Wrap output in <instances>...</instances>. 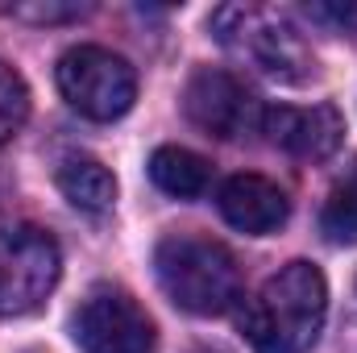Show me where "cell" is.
<instances>
[{
	"label": "cell",
	"mask_w": 357,
	"mask_h": 353,
	"mask_svg": "<svg viewBox=\"0 0 357 353\" xmlns=\"http://www.w3.org/2000/svg\"><path fill=\"white\" fill-rule=\"evenodd\" d=\"M262 129L270 142L303 163H324L337 154L345 137V121L333 104H312V108H262Z\"/></svg>",
	"instance_id": "cell-8"
},
{
	"label": "cell",
	"mask_w": 357,
	"mask_h": 353,
	"mask_svg": "<svg viewBox=\"0 0 357 353\" xmlns=\"http://www.w3.org/2000/svg\"><path fill=\"white\" fill-rule=\"evenodd\" d=\"M54 183L67 195V204L88 216H104L116 204V179L91 154H63L54 167Z\"/></svg>",
	"instance_id": "cell-10"
},
{
	"label": "cell",
	"mask_w": 357,
	"mask_h": 353,
	"mask_svg": "<svg viewBox=\"0 0 357 353\" xmlns=\"http://www.w3.org/2000/svg\"><path fill=\"white\" fill-rule=\"evenodd\" d=\"M320 229H324V237L337 241V246L357 241V167L333 187V195H328V204H324V212H320Z\"/></svg>",
	"instance_id": "cell-12"
},
{
	"label": "cell",
	"mask_w": 357,
	"mask_h": 353,
	"mask_svg": "<svg viewBox=\"0 0 357 353\" xmlns=\"http://www.w3.org/2000/svg\"><path fill=\"white\" fill-rule=\"evenodd\" d=\"M195 353H212V350H195Z\"/></svg>",
	"instance_id": "cell-15"
},
{
	"label": "cell",
	"mask_w": 357,
	"mask_h": 353,
	"mask_svg": "<svg viewBox=\"0 0 357 353\" xmlns=\"http://www.w3.org/2000/svg\"><path fill=\"white\" fill-rule=\"evenodd\" d=\"M25 117H29V88L8 63H0V142H8L25 125Z\"/></svg>",
	"instance_id": "cell-13"
},
{
	"label": "cell",
	"mask_w": 357,
	"mask_h": 353,
	"mask_svg": "<svg viewBox=\"0 0 357 353\" xmlns=\"http://www.w3.org/2000/svg\"><path fill=\"white\" fill-rule=\"evenodd\" d=\"M154 274L171 303L191 316H220L241 299V270L237 258L195 233H171L154 250Z\"/></svg>",
	"instance_id": "cell-2"
},
{
	"label": "cell",
	"mask_w": 357,
	"mask_h": 353,
	"mask_svg": "<svg viewBox=\"0 0 357 353\" xmlns=\"http://www.w3.org/2000/svg\"><path fill=\"white\" fill-rule=\"evenodd\" d=\"M79 353H154V320L121 287H91L71 316Z\"/></svg>",
	"instance_id": "cell-5"
},
{
	"label": "cell",
	"mask_w": 357,
	"mask_h": 353,
	"mask_svg": "<svg viewBox=\"0 0 357 353\" xmlns=\"http://www.w3.org/2000/svg\"><path fill=\"white\" fill-rule=\"evenodd\" d=\"M54 80H59L63 100L88 121H116L137 100L133 67L104 46H71L59 59Z\"/></svg>",
	"instance_id": "cell-4"
},
{
	"label": "cell",
	"mask_w": 357,
	"mask_h": 353,
	"mask_svg": "<svg viewBox=\"0 0 357 353\" xmlns=\"http://www.w3.org/2000/svg\"><path fill=\"white\" fill-rule=\"evenodd\" d=\"M150 179H154L167 195H175V200H195V195L208 191L212 167H208V158H199L195 150L162 146V150H154V158H150Z\"/></svg>",
	"instance_id": "cell-11"
},
{
	"label": "cell",
	"mask_w": 357,
	"mask_h": 353,
	"mask_svg": "<svg viewBox=\"0 0 357 353\" xmlns=\"http://www.w3.org/2000/svg\"><path fill=\"white\" fill-rule=\"evenodd\" d=\"M328 316V283L320 266L287 262L254 291L241 333L254 353H307Z\"/></svg>",
	"instance_id": "cell-1"
},
{
	"label": "cell",
	"mask_w": 357,
	"mask_h": 353,
	"mask_svg": "<svg viewBox=\"0 0 357 353\" xmlns=\"http://www.w3.org/2000/svg\"><path fill=\"white\" fill-rule=\"evenodd\" d=\"M63 274L54 237L38 225H0V316H29Z\"/></svg>",
	"instance_id": "cell-3"
},
{
	"label": "cell",
	"mask_w": 357,
	"mask_h": 353,
	"mask_svg": "<svg viewBox=\"0 0 357 353\" xmlns=\"http://www.w3.org/2000/svg\"><path fill=\"white\" fill-rule=\"evenodd\" d=\"M183 112L191 125H199L204 133L225 137V142L262 125V104L254 100V91L241 80H233L229 71H216V67H204L187 80Z\"/></svg>",
	"instance_id": "cell-6"
},
{
	"label": "cell",
	"mask_w": 357,
	"mask_h": 353,
	"mask_svg": "<svg viewBox=\"0 0 357 353\" xmlns=\"http://www.w3.org/2000/svg\"><path fill=\"white\" fill-rule=\"evenodd\" d=\"M13 13L29 21H67V17H84L88 4H17Z\"/></svg>",
	"instance_id": "cell-14"
},
{
	"label": "cell",
	"mask_w": 357,
	"mask_h": 353,
	"mask_svg": "<svg viewBox=\"0 0 357 353\" xmlns=\"http://www.w3.org/2000/svg\"><path fill=\"white\" fill-rule=\"evenodd\" d=\"M216 208L220 216L250 237H266L278 233L291 216V200L278 183H270L266 175H233L220 183L216 191Z\"/></svg>",
	"instance_id": "cell-9"
},
{
	"label": "cell",
	"mask_w": 357,
	"mask_h": 353,
	"mask_svg": "<svg viewBox=\"0 0 357 353\" xmlns=\"http://www.w3.org/2000/svg\"><path fill=\"white\" fill-rule=\"evenodd\" d=\"M237 21L241 29H229V33H241V42L250 46L254 63L282 80V84H303L316 75V59L312 50L303 46V38L282 21V17H266V13H250V8H237ZM229 33H220L229 42Z\"/></svg>",
	"instance_id": "cell-7"
}]
</instances>
